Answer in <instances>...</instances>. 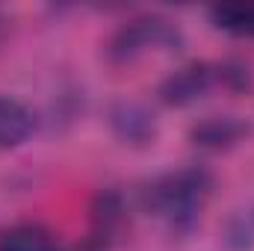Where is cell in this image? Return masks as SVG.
I'll return each mask as SVG.
<instances>
[{"mask_svg": "<svg viewBox=\"0 0 254 251\" xmlns=\"http://www.w3.org/2000/svg\"><path fill=\"white\" fill-rule=\"evenodd\" d=\"M210 195L213 175L204 166H181L157 175L142 189V204L172 234H190L198 228Z\"/></svg>", "mask_w": 254, "mask_h": 251, "instance_id": "6da1fadb", "label": "cell"}, {"mask_svg": "<svg viewBox=\"0 0 254 251\" xmlns=\"http://www.w3.org/2000/svg\"><path fill=\"white\" fill-rule=\"evenodd\" d=\"M184 48V33L163 15H139L122 24L107 42V60L113 65H130L151 51L175 54Z\"/></svg>", "mask_w": 254, "mask_h": 251, "instance_id": "7a4b0ae2", "label": "cell"}, {"mask_svg": "<svg viewBox=\"0 0 254 251\" xmlns=\"http://www.w3.org/2000/svg\"><path fill=\"white\" fill-rule=\"evenodd\" d=\"M216 86H222L219 63H187L160 83L157 95L166 107H190L207 98Z\"/></svg>", "mask_w": 254, "mask_h": 251, "instance_id": "3957f363", "label": "cell"}, {"mask_svg": "<svg viewBox=\"0 0 254 251\" xmlns=\"http://www.w3.org/2000/svg\"><path fill=\"white\" fill-rule=\"evenodd\" d=\"M107 125L113 136L130 148H148L157 139V116L142 101H116L107 110Z\"/></svg>", "mask_w": 254, "mask_h": 251, "instance_id": "277c9868", "label": "cell"}, {"mask_svg": "<svg viewBox=\"0 0 254 251\" xmlns=\"http://www.w3.org/2000/svg\"><path fill=\"white\" fill-rule=\"evenodd\" d=\"M130 225V210L119 189H101L92 204V240L104 249L119 240Z\"/></svg>", "mask_w": 254, "mask_h": 251, "instance_id": "5b68a950", "label": "cell"}, {"mask_svg": "<svg viewBox=\"0 0 254 251\" xmlns=\"http://www.w3.org/2000/svg\"><path fill=\"white\" fill-rule=\"evenodd\" d=\"M249 122L240 116H207L190 127V142L204 151H228L249 136Z\"/></svg>", "mask_w": 254, "mask_h": 251, "instance_id": "8992f818", "label": "cell"}, {"mask_svg": "<svg viewBox=\"0 0 254 251\" xmlns=\"http://www.w3.org/2000/svg\"><path fill=\"white\" fill-rule=\"evenodd\" d=\"M33 130H36L33 110L12 95H0V151L24 145L33 136Z\"/></svg>", "mask_w": 254, "mask_h": 251, "instance_id": "52a82bcc", "label": "cell"}, {"mask_svg": "<svg viewBox=\"0 0 254 251\" xmlns=\"http://www.w3.org/2000/svg\"><path fill=\"white\" fill-rule=\"evenodd\" d=\"M0 251H60L51 228L39 222H21L0 231Z\"/></svg>", "mask_w": 254, "mask_h": 251, "instance_id": "ba28073f", "label": "cell"}, {"mask_svg": "<svg viewBox=\"0 0 254 251\" xmlns=\"http://www.w3.org/2000/svg\"><path fill=\"white\" fill-rule=\"evenodd\" d=\"M210 21L234 36H254V6H213Z\"/></svg>", "mask_w": 254, "mask_h": 251, "instance_id": "9c48e42d", "label": "cell"}, {"mask_svg": "<svg viewBox=\"0 0 254 251\" xmlns=\"http://www.w3.org/2000/svg\"><path fill=\"white\" fill-rule=\"evenodd\" d=\"M228 246L237 251L249 249L254 243V204L249 210H243V213H237L234 219H231V225H228Z\"/></svg>", "mask_w": 254, "mask_h": 251, "instance_id": "30bf717a", "label": "cell"}, {"mask_svg": "<svg viewBox=\"0 0 254 251\" xmlns=\"http://www.w3.org/2000/svg\"><path fill=\"white\" fill-rule=\"evenodd\" d=\"M74 251H104L101 243H95V240H89V243H83V246H77Z\"/></svg>", "mask_w": 254, "mask_h": 251, "instance_id": "8fae6325", "label": "cell"}]
</instances>
